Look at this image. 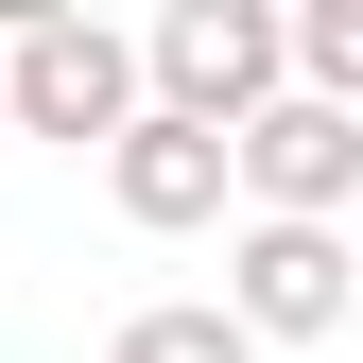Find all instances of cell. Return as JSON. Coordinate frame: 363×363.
<instances>
[{
	"label": "cell",
	"mask_w": 363,
	"mask_h": 363,
	"mask_svg": "<svg viewBox=\"0 0 363 363\" xmlns=\"http://www.w3.org/2000/svg\"><path fill=\"white\" fill-rule=\"evenodd\" d=\"M0 104H18V139H139L156 121V52L139 35H104V18H69V0H35L18 35H0Z\"/></svg>",
	"instance_id": "6da1fadb"
},
{
	"label": "cell",
	"mask_w": 363,
	"mask_h": 363,
	"mask_svg": "<svg viewBox=\"0 0 363 363\" xmlns=\"http://www.w3.org/2000/svg\"><path fill=\"white\" fill-rule=\"evenodd\" d=\"M139 52H156V104L208 121V139H242L259 104H294V18L277 0H173Z\"/></svg>",
	"instance_id": "7a4b0ae2"
},
{
	"label": "cell",
	"mask_w": 363,
	"mask_h": 363,
	"mask_svg": "<svg viewBox=\"0 0 363 363\" xmlns=\"http://www.w3.org/2000/svg\"><path fill=\"white\" fill-rule=\"evenodd\" d=\"M225 311H242L259 346H329L346 311H363L346 225H242V242H225Z\"/></svg>",
	"instance_id": "3957f363"
},
{
	"label": "cell",
	"mask_w": 363,
	"mask_h": 363,
	"mask_svg": "<svg viewBox=\"0 0 363 363\" xmlns=\"http://www.w3.org/2000/svg\"><path fill=\"white\" fill-rule=\"evenodd\" d=\"M242 191H259V225H346V208H363V121L311 104V86L259 104V121H242Z\"/></svg>",
	"instance_id": "277c9868"
},
{
	"label": "cell",
	"mask_w": 363,
	"mask_h": 363,
	"mask_svg": "<svg viewBox=\"0 0 363 363\" xmlns=\"http://www.w3.org/2000/svg\"><path fill=\"white\" fill-rule=\"evenodd\" d=\"M104 191H121V225H156V242H191V225L225 208V191H242V139H208V121H139V139H121L104 156Z\"/></svg>",
	"instance_id": "5b68a950"
},
{
	"label": "cell",
	"mask_w": 363,
	"mask_h": 363,
	"mask_svg": "<svg viewBox=\"0 0 363 363\" xmlns=\"http://www.w3.org/2000/svg\"><path fill=\"white\" fill-rule=\"evenodd\" d=\"M121 363H259V329L225 294H156V311H121Z\"/></svg>",
	"instance_id": "8992f818"
},
{
	"label": "cell",
	"mask_w": 363,
	"mask_h": 363,
	"mask_svg": "<svg viewBox=\"0 0 363 363\" xmlns=\"http://www.w3.org/2000/svg\"><path fill=\"white\" fill-rule=\"evenodd\" d=\"M294 86L363 121V0H294Z\"/></svg>",
	"instance_id": "52a82bcc"
},
{
	"label": "cell",
	"mask_w": 363,
	"mask_h": 363,
	"mask_svg": "<svg viewBox=\"0 0 363 363\" xmlns=\"http://www.w3.org/2000/svg\"><path fill=\"white\" fill-rule=\"evenodd\" d=\"M0 139H18V104H0Z\"/></svg>",
	"instance_id": "ba28073f"
}]
</instances>
